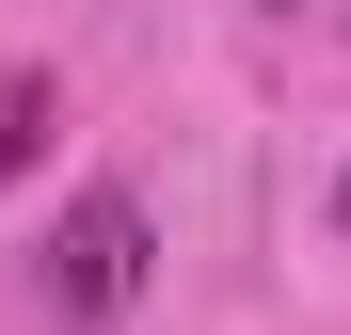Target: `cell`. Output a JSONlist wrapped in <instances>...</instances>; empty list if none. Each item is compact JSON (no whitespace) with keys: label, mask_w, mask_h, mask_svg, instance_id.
I'll use <instances>...</instances> for the list:
<instances>
[{"label":"cell","mask_w":351,"mask_h":335,"mask_svg":"<svg viewBox=\"0 0 351 335\" xmlns=\"http://www.w3.org/2000/svg\"><path fill=\"white\" fill-rule=\"evenodd\" d=\"M335 223H351V176H335Z\"/></svg>","instance_id":"obj_3"},{"label":"cell","mask_w":351,"mask_h":335,"mask_svg":"<svg viewBox=\"0 0 351 335\" xmlns=\"http://www.w3.org/2000/svg\"><path fill=\"white\" fill-rule=\"evenodd\" d=\"M32 144H48V80H32V64H0V192L32 176Z\"/></svg>","instance_id":"obj_2"},{"label":"cell","mask_w":351,"mask_h":335,"mask_svg":"<svg viewBox=\"0 0 351 335\" xmlns=\"http://www.w3.org/2000/svg\"><path fill=\"white\" fill-rule=\"evenodd\" d=\"M48 303H64V319L144 303V208H128V192H80V208H64V240H48Z\"/></svg>","instance_id":"obj_1"}]
</instances>
